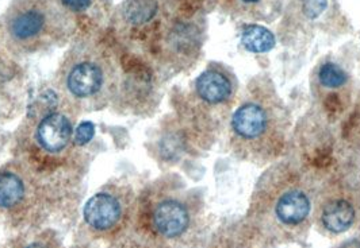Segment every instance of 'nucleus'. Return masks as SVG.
Masks as SVG:
<instances>
[{"mask_svg": "<svg viewBox=\"0 0 360 248\" xmlns=\"http://www.w3.org/2000/svg\"><path fill=\"white\" fill-rule=\"evenodd\" d=\"M129 195L118 188L102 189L90 197L83 209V220L92 232L112 235L129 220Z\"/></svg>", "mask_w": 360, "mask_h": 248, "instance_id": "39448f33", "label": "nucleus"}, {"mask_svg": "<svg viewBox=\"0 0 360 248\" xmlns=\"http://www.w3.org/2000/svg\"><path fill=\"white\" fill-rule=\"evenodd\" d=\"M64 92L77 104L96 106L111 90V76L106 64L92 55L71 61L63 71Z\"/></svg>", "mask_w": 360, "mask_h": 248, "instance_id": "f03ea898", "label": "nucleus"}, {"mask_svg": "<svg viewBox=\"0 0 360 248\" xmlns=\"http://www.w3.org/2000/svg\"><path fill=\"white\" fill-rule=\"evenodd\" d=\"M269 118L264 108L256 103H247L234 112L232 125L234 132L244 139H256L264 134Z\"/></svg>", "mask_w": 360, "mask_h": 248, "instance_id": "1a4fd4ad", "label": "nucleus"}, {"mask_svg": "<svg viewBox=\"0 0 360 248\" xmlns=\"http://www.w3.org/2000/svg\"><path fill=\"white\" fill-rule=\"evenodd\" d=\"M340 248H360V240H351L344 243Z\"/></svg>", "mask_w": 360, "mask_h": 248, "instance_id": "6ab92c4d", "label": "nucleus"}, {"mask_svg": "<svg viewBox=\"0 0 360 248\" xmlns=\"http://www.w3.org/2000/svg\"><path fill=\"white\" fill-rule=\"evenodd\" d=\"M195 89L199 97L209 104H219L228 100L232 93L228 77L218 71H203L197 80Z\"/></svg>", "mask_w": 360, "mask_h": 248, "instance_id": "9d476101", "label": "nucleus"}, {"mask_svg": "<svg viewBox=\"0 0 360 248\" xmlns=\"http://www.w3.org/2000/svg\"><path fill=\"white\" fill-rule=\"evenodd\" d=\"M232 4L243 14L251 18H263L269 8V0H231Z\"/></svg>", "mask_w": 360, "mask_h": 248, "instance_id": "4468645a", "label": "nucleus"}, {"mask_svg": "<svg viewBox=\"0 0 360 248\" xmlns=\"http://www.w3.org/2000/svg\"><path fill=\"white\" fill-rule=\"evenodd\" d=\"M319 80L326 88H339L348 81V74L333 62H326L319 71Z\"/></svg>", "mask_w": 360, "mask_h": 248, "instance_id": "ddd939ff", "label": "nucleus"}, {"mask_svg": "<svg viewBox=\"0 0 360 248\" xmlns=\"http://www.w3.org/2000/svg\"><path fill=\"white\" fill-rule=\"evenodd\" d=\"M13 248H60V244L54 240L52 235L39 233L32 236L30 239H22Z\"/></svg>", "mask_w": 360, "mask_h": 248, "instance_id": "2eb2a0df", "label": "nucleus"}, {"mask_svg": "<svg viewBox=\"0 0 360 248\" xmlns=\"http://www.w3.org/2000/svg\"><path fill=\"white\" fill-rule=\"evenodd\" d=\"M146 223L150 230L165 240L183 236L191 224L187 205L176 197H162L150 202L146 211Z\"/></svg>", "mask_w": 360, "mask_h": 248, "instance_id": "423d86ee", "label": "nucleus"}, {"mask_svg": "<svg viewBox=\"0 0 360 248\" xmlns=\"http://www.w3.org/2000/svg\"><path fill=\"white\" fill-rule=\"evenodd\" d=\"M355 219L356 209L354 204L344 197H335L325 201L320 213L323 227L332 233H342L349 230L355 223Z\"/></svg>", "mask_w": 360, "mask_h": 248, "instance_id": "6e6552de", "label": "nucleus"}, {"mask_svg": "<svg viewBox=\"0 0 360 248\" xmlns=\"http://www.w3.org/2000/svg\"><path fill=\"white\" fill-rule=\"evenodd\" d=\"M71 119L53 108L42 111L34 120L30 134L32 153L38 158H57L70 150L73 143Z\"/></svg>", "mask_w": 360, "mask_h": 248, "instance_id": "20e7f679", "label": "nucleus"}, {"mask_svg": "<svg viewBox=\"0 0 360 248\" xmlns=\"http://www.w3.org/2000/svg\"><path fill=\"white\" fill-rule=\"evenodd\" d=\"M328 6L326 0H305L304 11L309 18L314 19L320 17Z\"/></svg>", "mask_w": 360, "mask_h": 248, "instance_id": "a211bd4d", "label": "nucleus"}, {"mask_svg": "<svg viewBox=\"0 0 360 248\" xmlns=\"http://www.w3.org/2000/svg\"><path fill=\"white\" fill-rule=\"evenodd\" d=\"M310 200L301 189H288L278 197L274 205L275 219L288 228L304 224L310 214Z\"/></svg>", "mask_w": 360, "mask_h": 248, "instance_id": "0eeeda50", "label": "nucleus"}, {"mask_svg": "<svg viewBox=\"0 0 360 248\" xmlns=\"http://www.w3.org/2000/svg\"><path fill=\"white\" fill-rule=\"evenodd\" d=\"M64 10L73 14H84L94 6V0H60Z\"/></svg>", "mask_w": 360, "mask_h": 248, "instance_id": "f3484780", "label": "nucleus"}, {"mask_svg": "<svg viewBox=\"0 0 360 248\" xmlns=\"http://www.w3.org/2000/svg\"><path fill=\"white\" fill-rule=\"evenodd\" d=\"M243 46L252 53H267L275 48V36L267 27L251 25L247 26L241 34Z\"/></svg>", "mask_w": 360, "mask_h": 248, "instance_id": "f8f14e48", "label": "nucleus"}, {"mask_svg": "<svg viewBox=\"0 0 360 248\" xmlns=\"http://www.w3.org/2000/svg\"><path fill=\"white\" fill-rule=\"evenodd\" d=\"M95 134V127L91 122H84L79 124L73 132V143L75 146H86L94 138Z\"/></svg>", "mask_w": 360, "mask_h": 248, "instance_id": "dca6fc26", "label": "nucleus"}, {"mask_svg": "<svg viewBox=\"0 0 360 248\" xmlns=\"http://www.w3.org/2000/svg\"><path fill=\"white\" fill-rule=\"evenodd\" d=\"M39 186L32 170L11 162L0 169V212L13 221H23L34 209Z\"/></svg>", "mask_w": 360, "mask_h": 248, "instance_id": "7ed1b4c3", "label": "nucleus"}, {"mask_svg": "<svg viewBox=\"0 0 360 248\" xmlns=\"http://www.w3.org/2000/svg\"><path fill=\"white\" fill-rule=\"evenodd\" d=\"M159 7V0H127L122 18L131 27H144L156 18Z\"/></svg>", "mask_w": 360, "mask_h": 248, "instance_id": "9b49d317", "label": "nucleus"}, {"mask_svg": "<svg viewBox=\"0 0 360 248\" xmlns=\"http://www.w3.org/2000/svg\"><path fill=\"white\" fill-rule=\"evenodd\" d=\"M54 13L46 0H17L6 17L11 43L22 50H36L53 36Z\"/></svg>", "mask_w": 360, "mask_h": 248, "instance_id": "f257e3e1", "label": "nucleus"}]
</instances>
